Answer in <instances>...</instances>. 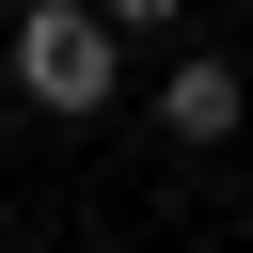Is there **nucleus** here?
I'll return each instance as SVG.
<instances>
[{
	"label": "nucleus",
	"instance_id": "f257e3e1",
	"mask_svg": "<svg viewBox=\"0 0 253 253\" xmlns=\"http://www.w3.org/2000/svg\"><path fill=\"white\" fill-rule=\"evenodd\" d=\"M16 95H32L47 126H95V111L126 95V32H111L95 0H16Z\"/></svg>",
	"mask_w": 253,
	"mask_h": 253
},
{
	"label": "nucleus",
	"instance_id": "f03ea898",
	"mask_svg": "<svg viewBox=\"0 0 253 253\" xmlns=\"http://www.w3.org/2000/svg\"><path fill=\"white\" fill-rule=\"evenodd\" d=\"M237 111H253V79H237V63H221V47H190V63H174V79H158V111H142V126H158V142H190V158H206V142H237Z\"/></svg>",
	"mask_w": 253,
	"mask_h": 253
},
{
	"label": "nucleus",
	"instance_id": "7ed1b4c3",
	"mask_svg": "<svg viewBox=\"0 0 253 253\" xmlns=\"http://www.w3.org/2000/svg\"><path fill=\"white\" fill-rule=\"evenodd\" d=\"M95 16H111V32H174L190 0H95Z\"/></svg>",
	"mask_w": 253,
	"mask_h": 253
}]
</instances>
